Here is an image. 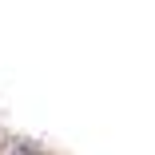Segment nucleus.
I'll use <instances>...</instances> for the list:
<instances>
[{"label":"nucleus","mask_w":155,"mask_h":155,"mask_svg":"<svg viewBox=\"0 0 155 155\" xmlns=\"http://www.w3.org/2000/svg\"><path fill=\"white\" fill-rule=\"evenodd\" d=\"M12 155H32V151H12Z\"/></svg>","instance_id":"obj_1"}]
</instances>
